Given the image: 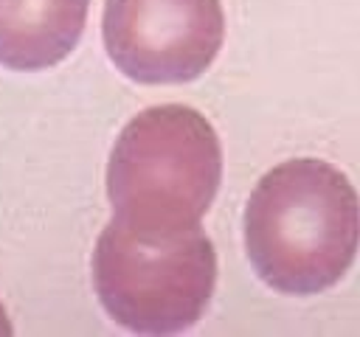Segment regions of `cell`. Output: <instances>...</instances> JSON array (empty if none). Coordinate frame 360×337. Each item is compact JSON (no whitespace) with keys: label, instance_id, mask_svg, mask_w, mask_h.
<instances>
[{"label":"cell","instance_id":"6da1fadb","mask_svg":"<svg viewBox=\"0 0 360 337\" xmlns=\"http://www.w3.org/2000/svg\"><path fill=\"white\" fill-rule=\"evenodd\" d=\"M253 272L281 295L335 286L360 250V197L326 160L292 157L253 185L242 213Z\"/></svg>","mask_w":360,"mask_h":337},{"label":"cell","instance_id":"7a4b0ae2","mask_svg":"<svg viewBox=\"0 0 360 337\" xmlns=\"http://www.w3.org/2000/svg\"><path fill=\"white\" fill-rule=\"evenodd\" d=\"M219 183V135L188 104H155L132 115L110 149L104 174L112 219L146 242L197 230Z\"/></svg>","mask_w":360,"mask_h":337},{"label":"cell","instance_id":"3957f363","mask_svg":"<svg viewBox=\"0 0 360 337\" xmlns=\"http://www.w3.org/2000/svg\"><path fill=\"white\" fill-rule=\"evenodd\" d=\"M217 270V250L202 227L180 239L146 242L110 219L90 256L101 309L135 334L191 329L214 298Z\"/></svg>","mask_w":360,"mask_h":337},{"label":"cell","instance_id":"277c9868","mask_svg":"<svg viewBox=\"0 0 360 337\" xmlns=\"http://www.w3.org/2000/svg\"><path fill=\"white\" fill-rule=\"evenodd\" d=\"M101 42L135 84H188L222 51V0H104Z\"/></svg>","mask_w":360,"mask_h":337},{"label":"cell","instance_id":"5b68a950","mask_svg":"<svg viewBox=\"0 0 360 337\" xmlns=\"http://www.w3.org/2000/svg\"><path fill=\"white\" fill-rule=\"evenodd\" d=\"M93 0H0V67L51 70L65 62L87 25Z\"/></svg>","mask_w":360,"mask_h":337},{"label":"cell","instance_id":"8992f818","mask_svg":"<svg viewBox=\"0 0 360 337\" xmlns=\"http://www.w3.org/2000/svg\"><path fill=\"white\" fill-rule=\"evenodd\" d=\"M8 334H14V326H11L8 312H6V306H3V300H0V337H8Z\"/></svg>","mask_w":360,"mask_h":337}]
</instances>
